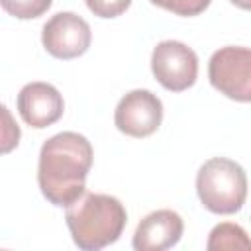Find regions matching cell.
<instances>
[{"mask_svg":"<svg viewBox=\"0 0 251 251\" xmlns=\"http://www.w3.org/2000/svg\"><path fill=\"white\" fill-rule=\"evenodd\" d=\"M92 145L76 131H61L49 137L39 151L37 184L53 206H69L82 196L86 175L92 167Z\"/></svg>","mask_w":251,"mask_h":251,"instance_id":"obj_1","label":"cell"},{"mask_svg":"<svg viewBox=\"0 0 251 251\" xmlns=\"http://www.w3.org/2000/svg\"><path fill=\"white\" fill-rule=\"evenodd\" d=\"M149 2L155 4V6H159V8H163V10L173 12L176 16L190 18V16L202 14L210 6L212 0H149Z\"/></svg>","mask_w":251,"mask_h":251,"instance_id":"obj_12","label":"cell"},{"mask_svg":"<svg viewBox=\"0 0 251 251\" xmlns=\"http://www.w3.org/2000/svg\"><path fill=\"white\" fill-rule=\"evenodd\" d=\"M92 41L90 25L75 12H57L51 16L41 31L45 51L57 59H75L86 53Z\"/></svg>","mask_w":251,"mask_h":251,"instance_id":"obj_6","label":"cell"},{"mask_svg":"<svg viewBox=\"0 0 251 251\" xmlns=\"http://www.w3.org/2000/svg\"><path fill=\"white\" fill-rule=\"evenodd\" d=\"M182 231V218L175 210H155L137 224L131 245L137 251H165L180 241Z\"/></svg>","mask_w":251,"mask_h":251,"instance_id":"obj_9","label":"cell"},{"mask_svg":"<svg viewBox=\"0 0 251 251\" xmlns=\"http://www.w3.org/2000/svg\"><path fill=\"white\" fill-rule=\"evenodd\" d=\"M210 84L237 102H251V47L227 45L208 61Z\"/></svg>","mask_w":251,"mask_h":251,"instance_id":"obj_4","label":"cell"},{"mask_svg":"<svg viewBox=\"0 0 251 251\" xmlns=\"http://www.w3.org/2000/svg\"><path fill=\"white\" fill-rule=\"evenodd\" d=\"M196 194L212 214H235L247 198V175L239 163L212 157L198 169Z\"/></svg>","mask_w":251,"mask_h":251,"instance_id":"obj_3","label":"cell"},{"mask_svg":"<svg viewBox=\"0 0 251 251\" xmlns=\"http://www.w3.org/2000/svg\"><path fill=\"white\" fill-rule=\"evenodd\" d=\"M151 71L163 88L182 92L196 82L198 57L186 43L167 39L153 47Z\"/></svg>","mask_w":251,"mask_h":251,"instance_id":"obj_5","label":"cell"},{"mask_svg":"<svg viewBox=\"0 0 251 251\" xmlns=\"http://www.w3.org/2000/svg\"><path fill=\"white\" fill-rule=\"evenodd\" d=\"M163 122V104L157 94L145 88L124 94L114 112L116 127L129 137H147Z\"/></svg>","mask_w":251,"mask_h":251,"instance_id":"obj_7","label":"cell"},{"mask_svg":"<svg viewBox=\"0 0 251 251\" xmlns=\"http://www.w3.org/2000/svg\"><path fill=\"white\" fill-rule=\"evenodd\" d=\"M206 247L210 251H222V249H243V251H251V239L247 235V231L231 222H222L218 224L210 235H208V243Z\"/></svg>","mask_w":251,"mask_h":251,"instance_id":"obj_10","label":"cell"},{"mask_svg":"<svg viewBox=\"0 0 251 251\" xmlns=\"http://www.w3.org/2000/svg\"><path fill=\"white\" fill-rule=\"evenodd\" d=\"M0 2H2V8L18 20L39 18L53 4V0H0Z\"/></svg>","mask_w":251,"mask_h":251,"instance_id":"obj_11","label":"cell"},{"mask_svg":"<svg viewBox=\"0 0 251 251\" xmlns=\"http://www.w3.org/2000/svg\"><path fill=\"white\" fill-rule=\"evenodd\" d=\"M84 2L88 10L98 18H118L131 4V0H84Z\"/></svg>","mask_w":251,"mask_h":251,"instance_id":"obj_13","label":"cell"},{"mask_svg":"<svg viewBox=\"0 0 251 251\" xmlns=\"http://www.w3.org/2000/svg\"><path fill=\"white\" fill-rule=\"evenodd\" d=\"M229 2L241 10H251V0H229Z\"/></svg>","mask_w":251,"mask_h":251,"instance_id":"obj_14","label":"cell"},{"mask_svg":"<svg viewBox=\"0 0 251 251\" xmlns=\"http://www.w3.org/2000/svg\"><path fill=\"white\" fill-rule=\"evenodd\" d=\"M16 106H18L22 120L35 129L55 124L63 116V110H65L61 92L53 84L41 82V80L27 82L20 90Z\"/></svg>","mask_w":251,"mask_h":251,"instance_id":"obj_8","label":"cell"},{"mask_svg":"<svg viewBox=\"0 0 251 251\" xmlns=\"http://www.w3.org/2000/svg\"><path fill=\"white\" fill-rule=\"evenodd\" d=\"M65 220L78 249L98 251L120 239L127 212L116 196L84 192L67 206Z\"/></svg>","mask_w":251,"mask_h":251,"instance_id":"obj_2","label":"cell"}]
</instances>
